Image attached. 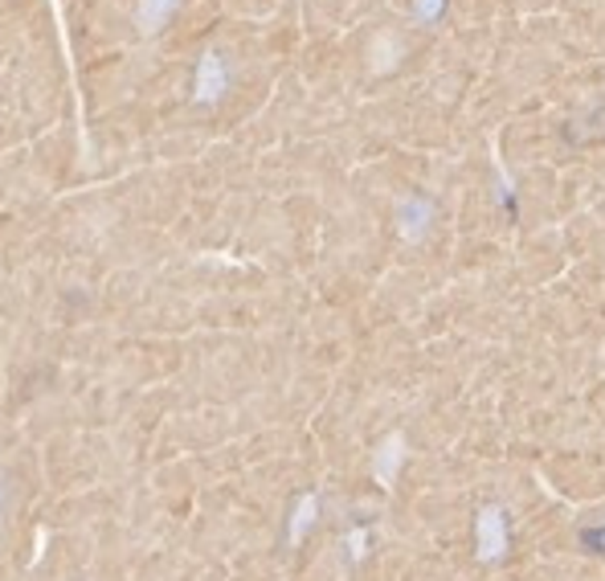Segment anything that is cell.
Masks as SVG:
<instances>
[{
    "label": "cell",
    "instance_id": "6da1fadb",
    "mask_svg": "<svg viewBox=\"0 0 605 581\" xmlns=\"http://www.w3.org/2000/svg\"><path fill=\"white\" fill-rule=\"evenodd\" d=\"M229 90V70L221 62V53L209 50L197 62V78H192V99L197 102H217Z\"/></svg>",
    "mask_w": 605,
    "mask_h": 581
},
{
    "label": "cell",
    "instance_id": "7a4b0ae2",
    "mask_svg": "<svg viewBox=\"0 0 605 581\" xmlns=\"http://www.w3.org/2000/svg\"><path fill=\"white\" fill-rule=\"evenodd\" d=\"M475 532H479V557L483 561H495V557L507 553V520L499 508H483L479 520H475Z\"/></svg>",
    "mask_w": 605,
    "mask_h": 581
},
{
    "label": "cell",
    "instance_id": "3957f363",
    "mask_svg": "<svg viewBox=\"0 0 605 581\" xmlns=\"http://www.w3.org/2000/svg\"><path fill=\"white\" fill-rule=\"evenodd\" d=\"M429 221H434V205L426 197H405L397 205V234L405 242H421L429 234Z\"/></svg>",
    "mask_w": 605,
    "mask_h": 581
},
{
    "label": "cell",
    "instance_id": "277c9868",
    "mask_svg": "<svg viewBox=\"0 0 605 581\" xmlns=\"http://www.w3.org/2000/svg\"><path fill=\"white\" fill-rule=\"evenodd\" d=\"M180 9V0H139L136 4V26L143 33H156V29H165V21Z\"/></svg>",
    "mask_w": 605,
    "mask_h": 581
},
{
    "label": "cell",
    "instance_id": "5b68a950",
    "mask_svg": "<svg viewBox=\"0 0 605 581\" xmlns=\"http://www.w3.org/2000/svg\"><path fill=\"white\" fill-rule=\"evenodd\" d=\"M401 459H405V439H401V434L385 439V446L377 451V480L385 483V488H393V475H397V467H401Z\"/></svg>",
    "mask_w": 605,
    "mask_h": 581
},
{
    "label": "cell",
    "instance_id": "8992f818",
    "mask_svg": "<svg viewBox=\"0 0 605 581\" xmlns=\"http://www.w3.org/2000/svg\"><path fill=\"white\" fill-rule=\"evenodd\" d=\"M368 58H373V70L385 75L393 66L401 62V38H393V33H377V41L368 46Z\"/></svg>",
    "mask_w": 605,
    "mask_h": 581
},
{
    "label": "cell",
    "instance_id": "52a82bcc",
    "mask_svg": "<svg viewBox=\"0 0 605 581\" xmlns=\"http://www.w3.org/2000/svg\"><path fill=\"white\" fill-rule=\"evenodd\" d=\"M446 13V0H414V21L429 26V21H438Z\"/></svg>",
    "mask_w": 605,
    "mask_h": 581
},
{
    "label": "cell",
    "instance_id": "ba28073f",
    "mask_svg": "<svg viewBox=\"0 0 605 581\" xmlns=\"http://www.w3.org/2000/svg\"><path fill=\"white\" fill-rule=\"evenodd\" d=\"M311 520H316V500H311V495H307V500H302V504H299V516H295V524H290V536H295V541H299V536H302V529H307V524H311Z\"/></svg>",
    "mask_w": 605,
    "mask_h": 581
},
{
    "label": "cell",
    "instance_id": "9c48e42d",
    "mask_svg": "<svg viewBox=\"0 0 605 581\" xmlns=\"http://www.w3.org/2000/svg\"><path fill=\"white\" fill-rule=\"evenodd\" d=\"M581 541L589 544V549H597V553H605V524H602V529H589V532H581Z\"/></svg>",
    "mask_w": 605,
    "mask_h": 581
}]
</instances>
